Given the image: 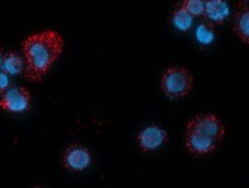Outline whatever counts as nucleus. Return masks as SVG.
<instances>
[{"instance_id": "nucleus-1", "label": "nucleus", "mask_w": 249, "mask_h": 188, "mask_svg": "<svg viewBox=\"0 0 249 188\" xmlns=\"http://www.w3.org/2000/svg\"><path fill=\"white\" fill-rule=\"evenodd\" d=\"M65 39L59 31L47 29L29 35L23 41L25 69L24 75L30 81H41L53 63L61 55Z\"/></svg>"}, {"instance_id": "nucleus-2", "label": "nucleus", "mask_w": 249, "mask_h": 188, "mask_svg": "<svg viewBox=\"0 0 249 188\" xmlns=\"http://www.w3.org/2000/svg\"><path fill=\"white\" fill-rule=\"evenodd\" d=\"M195 86L191 71L186 67L172 66L161 76V89L169 99H181L190 94Z\"/></svg>"}, {"instance_id": "nucleus-3", "label": "nucleus", "mask_w": 249, "mask_h": 188, "mask_svg": "<svg viewBox=\"0 0 249 188\" xmlns=\"http://www.w3.org/2000/svg\"><path fill=\"white\" fill-rule=\"evenodd\" d=\"M33 102V95L28 87L11 85L0 97V108L7 112L22 113L29 110Z\"/></svg>"}, {"instance_id": "nucleus-4", "label": "nucleus", "mask_w": 249, "mask_h": 188, "mask_svg": "<svg viewBox=\"0 0 249 188\" xmlns=\"http://www.w3.org/2000/svg\"><path fill=\"white\" fill-rule=\"evenodd\" d=\"M186 130H195L219 143L226 136V126L222 123L221 118L213 113H204L192 117L187 121Z\"/></svg>"}, {"instance_id": "nucleus-5", "label": "nucleus", "mask_w": 249, "mask_h": 188, "mask_svg": "<svg viewBox=\"0 0 249 188\" xmlns=\"http://www.w3.org/2000/svg\"><path fill=\"white\" fill-rule=\"evenodd\" d=\"M92 155L87 147L79 143L71 144L63 154L62 162L66 169L71 171H81L91 165Z\"/></svg>"}, {"instance_id": "nucleus-6", "label": "nucleus", "mask_w": 249, "mask_h": 188, "mask_svg": "<svg viewBox=\"0 0 249 188\" xmlns=\"http://www.w3.org/2000/svg\"><path fill=\"white\" fill-rule=\"evenodd\" d=\"M167 142H168V134L166 130L156 124L148 125L147 128L141 130L137 136V143L142 153L155 152Z\"/></svg>"}, {"instance_id": "nucleus-7", "label": "nucleus", "mask_w": 249, "mask_h": 188, "mask_svg": "<svg viewBox=\"0 0 249 188\" xmlns=\"http://www.w3.org/2000/svg\"><path fill=\"white\" fill-rule=\"evenodd\" d=\"M185 144L190 153L195 155H205L218 149L221 143L195 130H186Z\"/></svg>"}, {"instance_id": "nucleus-8", "label": "nucleus", "mask_w": 249, "mask_h": 188, "mask_svg": "<svg viewBox=\"0 0 249 188\" xmlns=\"http://www.w3.org/2000/svg\"><path fill=\"white\" fill-rule=\"evenodd\" d=\"M204 20L213 25H223L230 18V6L226 0H205Z\"/></svg>"}, {"instance_id": "nucleus-9", "label": "nucleus", "mask_w": 249, "mask_h": 188, "mask_svg": "<svg viewBox=\"0 0 249 188\" xmlns=\"http://www.w3.org/2000/svg\"><path fill=\"white\" fill-rule=\"evenodd\" d=\"M249 12L247 1H238L234 13V31L238 38L247 44L249 42Z\"/></svg>"}, {"instance_id": "nucleus-10", "label": "nucleus", "mask_w": 249, "mask_h": 188, "mask_svg": "<svg viewBox=\"0 0 249 188\" xmlns=\"http://www.w3.org/2000/svg\"><path fill=\"white\" fill-rule=\"evenodd\" d=\"M1 70L6 74H19L25 69V62L24 59L16 51H6L2 55Z\"/></svg>"}, {"instance_id": "nucleus-11", "label": "nucleus", "mask_w": 249, "mask_h": 188, "mask_svg": "<svg viewBox=\"0 0 249 188\" xmlns=\"http://www.w3.org/2000/svg\"><path fill=\"white\" fill-rule=\"evenodd\" d=\"M171 19H172V23H173V25L181 31L190 30L191 26H192V24H193L192 16L185 11V10L180 6V5L178 7H176V9H174L173 13H172Z\"/></svg>"}, {"instance_id": "nucleus-12", "label": "nucleus", "mask_w": 249, "mask_h": 188, "mask_svg": "<svg viewBox=\"0 0 249 188\" xmlns=\"http://www.w3.org/2000/svg\"><path fill=\"white\" fill-rule=\"evenodd\" d=\"M196 37H197L198 42L203 46H209L213 43L214 37H216V30L213 24L208 23L206 20H203L199 23V25L196 29Z\"/></svg>"}, {"instance_id": "nucleus-13", "label": "nucleus", "mask_w": 249, "mask_h": 188, "mask_svg": "<svg viewBox=\"0 0 249 188\" xmlns=\"http://www.w3.org/2000/svg\"><path fill=\"white\" fill-rule=\"evenodd\" d=\"M180 6L192 17H203L205 0H184L180 2Z\"/></svg>"}, {"instance_id": "nucleus-14", "label": "nucleus", "mask_w": 249, "mask_h": 188, "mask_svg": "<svg viewBox=\"0 0 249 188\" xmlns=\"http://www.w3.org/2000/svg\"><path fill=\"white\" fill-rule=\"evenodd\" d=\"M10 86H11V85H10L9 74L5 73L4 70H0V93L6 91Z\"/></svg>"}, {"instance_id": "nucleus-15", "label": "nucleus", "mask_w": 249, "mask_h": 188, "mask_svg": "<svg viewBox=\"0 0 249 188\" xmlns=\"http://www.w3.org/2000/svg\"><path fill=\"white\" fill-rule=\"evenodd\" d=\"M2 51H1V49H0V68H1V63H2Z\"/></svg>"}, {"instance_id": "nucleus-16", "label": "nucleus", "mask_w": 249, "mask_h": 188, "mask_svg": "<svg viewBox=\"0 0 249 188\" xmlns=\"http://www.w3.org/2000/svg\"><path fill=\"white\" fill-rule=\"evenodd\" d=\"M35 188H43V187H35Z\"/></svg>"}]
</instances>
